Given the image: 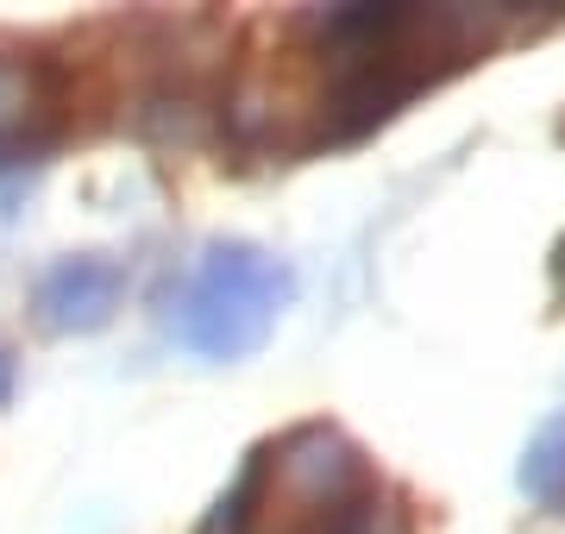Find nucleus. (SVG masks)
<instances>
[{
	"instance_id": "423d86ee",
	"label": "nucleus",
	"mask_w": 565,
	"mask_h": 534,
	"mask_svg": "<svg viewBox=\"0 0 565 534\" xmlns=\"http://www.w3.org/2000/svg\"><path fill=\"white\" fill-rule=\"evenodd\" d=\"M522 491L534 503H565V421H546L522 452Z\"/></svg>"
},
{
	"instance_id": "f257e3e1",
	"label": "nucleus",
	"mask_w": 565,
	"mask_h": 534,
	"mask_svg": "<svg viewBox=\"0 0 565 534\" xmlns=\"http://www.w3.org/2000/svg\"><path fill=\"white\" fill-rule=\"evenodd\" d=\"M497 13H459V7H333L315 20V44L327 63L321 126L315 145H345L384 126L408 95L440 83L446 70L471 63L497 32Z\"/></svg>"
},
{
	"instance_id": "20e7f679",
	"label": "nucleus",
	"mask_w": 565,
	"mask_h": 534,
	"mask_svg": "<svg viewBox=\"0 0 565 534\" xmlns=\"http://www.w3.org/2000/svg\"><path fill=\"white\" fill-rule=\"evenodd\" d=\"M63 63L44 51H0V170L39 164L63 139Z\"/></svg>"
},
{
	"instance_id": "39448f33",
	"label": "nucleus",
	"mask_w": 565,
	"mask_h": 534,
	"mask_svg": "<svg viewBox=\"0 0 565 534\" xmlns=\"http://www.w3.org/2000/svg\"><path fill=\"white\" fill-rule=\"evenodd\" d=\"M126 270L114 258H63L39 284V321L51 333H95L120 309Z\"/></svg>"
},
{
	"instance_id": "7ed1b4c3",
	"label": "nucleus",
	"mask_w": 565,
	"mask_h": 534,
	"mask_svg": "<svg viewBox=\"0 0 565 534\" xmlns=\"http://www.w3.org/2000/svg\"><path fill=\"white\" fill-rule=\"evenodd\" d=\"M282 302H289V270L277 258H264L258 246H214L182 289L170 328L202 359H245L252 346H264Z\"/></svg>"
},
{
	"instance_id": "0eeeda50",
	"label": "nucleus",
	"mask_w": 565,
	"mask_h": 534,
	"mask_svg": "<svg viewBox=\"0 0 565 534\" xmlns=\"http://www.w3.org/2000/svg\"><path fill=\"white\" fill-rule=\"evenodd\" d=\"M553 289H559V302H565V239H559V252H553Z\"/></svg>"
},
{
	"instance_id": "f03ea898",
	"label": "nucleus",
	"mask_w": 565,
	"mask_h": 534,
	"mask_svg": "<svg viewBox=\"0 0 565 534\" xmlns=\"http://www.w3.org/2000/svg\"><path fill=\"white\" fill-rule=\"evenodd\" d=\"M377 472L327 421H302L245 459L239 484L207 510L195 534H371Z\"/></svg>"
},
{
	"instance_id": "6e6552de",
	"label": "nucleus",
	"mask_w": 565,
	"mask_h": 534,
	"mask_svg": "<svg viewBox=\"0 0 565 534\" xmlns=\"http://www.w3.org/2000/svg\"><path fill=\"white\" fill-rule=\"evenodd\" d=\"M7 396H13V359L0 352V403H7Z\"/></svg>"
}]
</instances>
